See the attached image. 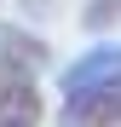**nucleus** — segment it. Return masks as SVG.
I'll return each instance as SVG.
<instances>
[{
    "instance_id": "obj_1",
    "label": "nucleus",
    "mask_w": 121,
    "mask_h": 127,
    "mask_svg": "<svg viewBox=\"0 0 121 127\" xmlns=\"http://www.w3.org/2000/svg\"><path fill=\"white\" fill-rule=\"evenodd\" d=\"M40 81L23 69H0V127H40Z\"/></svg>"
},
{
    "instance_id": "obj_2",
    "label": "nucleus",
    "mask_w": 121,
    "mask_h": 127,
    "mask_svg": "<svg viewBox=\"0 0 121 127\" xmlns=\"http://www.w3.org/2000/svg\"><path fill=\"white\" fill-rule=\"evenodd\" d=\"M58 127H121V87H104V93H64Z\"/></svg>"
},
{
    "instance_id": "obj_3",
    "label": "nucleus",
    "mask_w": 121,
    "mask_h": 127,
    "mask_svg": "<svg viewBox=\"0 0 121 127\" xmlns=\"http://www.w3.org/2000/svg\"><path fill=\"white\" fill-rule=\"evenodd\" d=\"M121 87V46H92L81 64L64 69V93H104Z\"/></svg>"
},
{
    "instance_id": "obj_4",
    "label": "nucleus",
    "mask_w": 121,
    "mask_h": 127,
    "mask_svg": "<svg viewBox=\"0 0 121 127\" xmlns=\"http://www.w3.org/2000/svg\"><path fill=\"white\" fill-rule=\"evenodd\" d=\"M46 64V40H35L23 29H0V69H23V75H40Z\"/></svg>"
},
{
    "instance_id": "obj_5",
    "label": "nucleus",
    "mask_w": 121,
    "mask_h": 127,
    "mask_svg": "<svg viewBox=\"0 0 121 127\" xmlns=\"http://www.w3.org/2000/svg\"><path fill=\"white\" fill-rule=\"evenodd\" d=\"M81 23H87V29H110V23H121V0H87Z\"/></svg>"
},
{
    "instance_id": "obj_6",
    "label": "nucleus",
    "mask_w": 121,
    "mask_h": 127,
    "mask_svg": "<svg viewBox=\"0 0 121 127\" xmlns=\"http://www.w3.org/2000/svg\"><path fill=\"white\" fill-rule=\"evenodd\" d=\"M52 6V0H23V12H46Z\"/></svg>"
}]
</instances>
